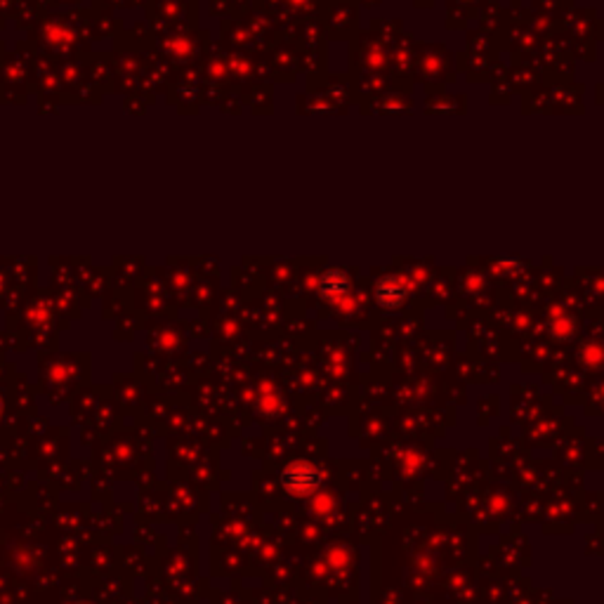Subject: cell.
I'll return each instance as SVG.
<instances>
[{"mask_svg": "<svg viewBox=\"0 0 604 604\" xmlns=\"http://www.w3.org/2000/svg\"><path fill=\"white\" fill-rule=\"evenodd\" d=\"M282 487L293 498H312L322 491L323 473L309 460H296L283 467Z\"/></svg>", "mask_w": 604, "mask_h": 604, "instance_id": "1", "label": "cell"}]
</instances>
